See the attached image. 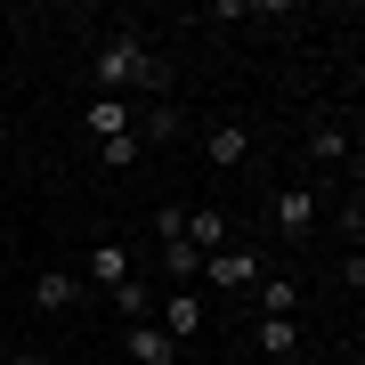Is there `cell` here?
<instances>
[{
	"mask_svg": "<svg viewBox=\"0 0 365 365\" xmlns=\"http://www.w3.org/2000/svg\"><path fill=\"white\" fill-rule=\"evenodd\" d=\"M309 163H349V130L341 122H317L309 130Z\"/></svg>",
	"mask_w": 365,
	"mask_h": 365,
	"instance_id": "cell-13",
	"label": "cell"
},
{
	"mask_svg": "<svg viewBox=\"0 0 365 365\" xmlns=\"http://www.w3.org/2000/svg\"><path fill=\"white\" fill-rule=\"evenodd\" d=\"M9 365H49V357H41V349H16V357H9Z\"/></svg>",
	"mask_w": 365,
	"mask_h": 365,
	"instance_id": "cell-18",
	"label": "cell"
},
{
	"mask_svg": "<svg viewBox=\"0 0 365 365\" xmlns=\"http://www.w3.org/2000/svg\"><path fill=\"white\" fill-rule=\"evenodd\" d=\"M203 155L220 163V170H235V163H252V130H244V122H220V130L203 138Z\"/></svg>",
	"mask_w": 365,
	"mask_h": 365,
	"instance_id": "cell-9",
	"label": "cell"
},
{
	"mask_svg": "<svg viewBox=\"0 0 365 365\" xmlns=\"http://www.w3.org/2000/svg\"><path fill=\"white\" fill-rule=\"evenodd\" d=\"M252 341H260V357H276V365L300 357V325H292V317H260V325H252Z\"/></svg>",
	"mask_w": 365,
	"mask_h": 365,
	"instance_id": "cell-8",
	"label": "cell"
},
{
	"mask_svg": "<svg viewBox=\"0 0 365 365\" xmlns=\"http://www.w3.org/2000/svg\"><path fill=\"white\" fill-rule=\"evenodd\" d=\"M163 268L179 276V284H195V276H203V252H195V244L179 235V244H163Z\"/></svg>",
	"mask_w": 365,
	"mask_h": 365,
	"instance_id": "cell-16",
	"label": "cell"
},
{
	"mask_svg": "<svg viewBox=\"0 0 365 365\" xmlns=\"http://www.w3.org/2000/svg\"><path fill=\"white\" fill-rule=\"evenodd\" d=\"M90 276H98L106 292H114V284H130V252H122V244H98V252H90Z\"/></svg>",
	"mask_w": 365,
	"mask_h": 365,
	"instance_id": "cell-12",
	"label": "cell"
},
{
	"mask_svg": "<svg viewBox=\"0 0 365 365\" xmlns=\"http://www.w3.org/2000/svg\"><path fill=\"white\" fill-rule=\"evenodd\" d=\"M122 357H130V365H179V341L146 317V325H122Z\"/></svg>",
	"mask_w": 365,
	"mask_h": 365,
	"instance_id": "cell-5",
	"label": "cell"
},
{
	"mask_svg": "<svg viewBox=\"0 0 365 365\" xmlns=\"http://www.w3.org/2000/svg\"><path fill=\"white\" fill-rule=\"evenodd\" d=\"M179 235L203 252V260H211V252H227V220H220V211H187V227H179Z\"/></svg>",
	"mask_w": 365,
	"mask_h": 365,
	"instance_id": "cell-11",
	"label": "cell"
},
{
	"mask_svg": "<svg viewBox=\"0 0 365 365\" xmlns=\"http://www.w3.org/2000/svg\"><path fill=\"white\" fill-rule=\"evenodd\" d=\"M33 309H41V317H73V309H81V276H73V268H41V276H33Z\"/></svg>",
	"mask_w": 365,
	"mask_h": 365,
	"instance_id": "cell-4",
	"label": "cell"
},
{
	"mask_svg": "<svg viewBox=\"0 0 365 365\" xmlns=\"http://www.w3.org/2000/svg\"><path fill=\"white\" fill-rule=\"evenodd\" d=\"M90 81H98V98H122V90H138L146 106H155V90H163V57L146 49V41L130 33V25H114L106 33V49H98V66H90Z\"/></svg>",
	"mask_w": 365,
	"mask_h": 365,
	"instance_id": "cell-1",
	"label": "cell"
},
{
	"mask_svg": "<svg viewBox=\"0 0 365 365\" xmlns=\"http://www.w3.org/2000/svg\"><path fill=\"white\" fill-rule=\"evenodd\" d=\"M268 227L276 235H309L317 227V187H276L268 195Z\"/></svg>",
	"mask_w": 365,
	"mask_h": 365,
	"instance_id": "cell-3",
	"label": "cell"
},
{
	"mask_svg": "<svg viewBox=\"0 0 365 365\" xmlns=\"http://www.w3.org/2000/svg\"><path fill=\"white\" fill-rule=\"evenodd\" d=\"M130 130H138V146H170V138L187 130V114H179L170 98H155V106H138V122H130Z\"/></svg>",
	"mask_w": 365,
	"mask_h": 365,
	"instance_id": "cell-7",
	"label": "cell"
},
{
	"mask_svg": "<svg viewBox=\"0 0 365 365\" xmlns=\"http://www.w3.org/2000/svg\"><path fill=\"white\" fill-rule=\"evenodd\" d=\"M252 292H260V317H292L300 309V284H292V276H268V284H252Z\"/></svg>",
	"mask_w": 365,
	"mask_h": 365,
	"instance_id": "cell-14",
	"label": "cell"
},
{
	"mask_svg": "<svg viewBox=\"0 0 365 365\" xmlns=\"http://www.w3.org/2000/svg\"><path fill=\"white\" fill-rule=\"evenodd\" d=\"M163 333H170V341H195V333H203V292H195V284H179V292L163 300Z\"/></svg>",
	"mask_w": 365,
	"mask_h": 365,
	"instance_id": "cell-6",
	"label": "cell"
},
{
	"mask_svg": "<svg viewBox=\"0 0 365 365\" xmlns=\"http://www.w3.org/2000/svg\"><path fill=\"white\" fill-rule=\"evenodd\" d=\"M130 122H138L130 98H90V138H122Z\"/></svg>",
	"mask_w": 365,
	"mask_h": 365,
	"instance_id": "cell-10",
	"label": "cell"
},
{
	"mask_svg": "<svg viewBox=\"0 0 365 365\" xmlns=\"http://www.w3.org/2000/svg\"><path fill=\"white\" fill-rule=\"evenodd\" d=\"M138 155H146V146H138V130H122V138H98V163H106V170H130Z\"/></svg>",
	"mask_w": 365,
	"mask_h": 365,
	"instance_id": "cell-17",
	"label": "cell"
},
{
	"mask_svg": "<svg viewBox=\"0 0 365 365\" xmlns=\"http://www.w3.org/2000/svg\"><path fill=\"white\" fill-rule=\"evenodd\" d=\"M195 284H220V292H244V284H260V252H252V244H227V252H211Z\"/></svg>",
	"mask_w": 365,
	"mask_h": 365,
	"instance_id": "cell-2",
	"label": "cell"
},
{
	"mask_svg": "<svg viewBox=\"0 0 365 365\" xmlns=\"http://www.w3.org/2000/svg\"><path fill=\"white\" fill-rule=\"evenodd\" d=\"M114 309H122V325H146V317H155V292L130 276V284H114Z\"/></svg>",
	"mask_w": 365,
	"mask_h": 365,
	"instance_id": "cell-15",
	"label": "cell"
}]
</instances>
